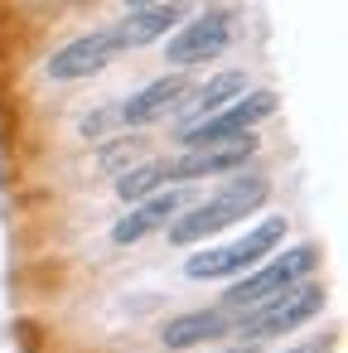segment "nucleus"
Listing matches in <instances>:
<instances>
[{"mask_svg": "<svg viewBox=\"0 0 348 353\" xmlns=\"http://www.w3.org/2000/svg\"><path fill=\"white\" fill-rule=\"evenodd\" d=\"M97 160H102V170H107V174H126L131 165H141V160H145V136H136V131H131V136L112 141Z\"/></svg>", "mask_w": 348, "mask_h": 353, "instance_id": "15", "label": "nucleus"}, {"mask_svg": "<svg viewBox=\"0 0 348 353\" xmlns=\"http://www.w3.org/2000/svg\"><path fill=\"white\" fill-rule=\"evenodd\" d=\"M314 261H319V252H314V247H295V252H285V256H276V261H266V266H252V271H247V276L223 295V310H227V314H247V310L266 305V300H271V295H280L285 285L309 281Z\"/></svg>", "mask_w": 348, "mask_h": 353, "instance_id": "4", "label": "nucleus"}, {"mask_svg": "<svg viewBox=\"0 0 348 353\" xmlns=\"http://www.w3.org/2000/svg\"><path fill=\"white\" fill-rule=\"evenodd\" d=\"M184 20H189L184 0H150V6H136V10H131L126 25H116V34H121L126 49H145V44H155V39H170Z\"/></svg>", "mask_w": 348, "mask_h": 353, "instance_id": "10", "label": "nucleus"}, {"mask_svg": "<svg viewBox=\"0 0 348 353\" xmlns=\"http://www.w3.org/2000/svg\"><path fill=\"white\" fill-rule=\"evenodd\" d=\"M223 353H256V343H237V348H223Z\"/></svg>", "mask_w": 348, "mask_h": 353, "instance_id": "17", "label": "nucleus"}, {"mask_svg": "<svg viewBox=\"0 0 348 353\" xmlns=\"http://www.w3.org/2000/svg\"><path fill=\"white\" fill-rule=\"evenodd\" d=\"M266 199H271V179H261V174H237V179H227L208 203L189 208L184 218L174 213V218L165 223V228H170V242H174V247H194V242H203V237H213V232H223V228L252 218Z\"/></svg>", "mask_w": 348, "mask_h": 353, "instance_id": "1", "label": "nucleus"}, {"mask_svg": "<svg viewBox=\"0 0 348 353\" xmlns=\"http://www.w3.org/2000/svg\"><path fill=\"white\" fill-rule=\"evenodd\" d=\"M184 208V194L179 189H160V194H150V199H141L116 228H112V242L116 247H131V242H141V237H150L155 228H165L174 213Z\"/></svg>", "mask_w": 348, "mask_h": 353, "instance_id": "11", "label": "nucleus"}, {"mask_svg": "<svg viewBox=\"0 0 348 353\" xmlns=\"http://www.w3.org/2000/svg\"><path fill=\"white\" fill-rule=\"evenodd\" d=\"M184 97H189V78L174 68V73H165V78L145 83L136 97H126V102L116 107V117H121V126H136V131H141V126H155V121L174 117Z\"/></svg>", "mask_w": 348, "mask_h": 353, "instance_id": "9", "label": "nucleus"}, {"mask_svg": "<svg viewBox=\"0 0 348 353\" xmlns=\"http://www.w3.org/2000/svg\"><path fill=\"white\" fill-rule=\"evenodd\" d=\"M256 131H242V136H227V141H208V145H189L174 165V179H218V174H237L247 170V160L256 155Z\"/></svg>", "mask_w": 348, "mask_h": 353, "instance_id": "7", "label": "nucleus"}, {"mask_svg": "<svg viewBox=\"0 0 348 353\" xmlns=\"http://www.w3.org/2000/svg\"><path fill=\"white\" fill-rule=\"evenodd\" d=\"M223 334H232L227 310H189V314H174L160 329V343L165 348H194V343H208V339H223Z\"/></svg>", "mask_w": 348, "mask_h": 353, "instance_id": "13", "label": "nucleus"}, {"mask_svg": "<svg viewBox=\"0 0 348 353\" xmlns=\"http://www.w3.org/2000/svg\"><path fill=\"white\" fill-rule=\"evenodd\" d=\"M324 300H329V295H324V285H319V281H295V285H285L280 295H271L266 305L247 310V314L237 319V334H242L247 343L295 334L300 324H309V319L324 310Z\"/></svg>", "mask_w": 348, "mask_h": 353, "instance_id": "2", "label": "nucleus"}, {"mask_svg": "<svg viewBox=\"0 0 348 353\" xmlns=\"http://www.w3.org/2000/svg\"><path fill=\"white\" fill-rule=\"evenodd\" d=\"M126 44H121V34H116V25H107V30H92V34H83V39H73V44H63L49 63H44V73L54 78V83H78V78H92V73H102L116 54H121Z\"/></svg>", "mask_w": 348, "mask_h": 353, "instance_id": "8", "label": "nucleus"}, {"mask_svg": "<svg viewBox=\"0 0 348 353\" xmlns=\"http://www.w3.org/2000/svg\"><path fill=\"white\" fill-rule=\"evenodd\" d=\"M112 121H121V117H116V107H102L97 117H83V136H92V141H97V136H102Z\"/></svg>", "mask_w": 348, "mask_h": 353, "instance_id": "16", "label": "nucleus"}, {"mask_svg": "<svg viewBox=\"0 0 348 353\" xmlns=\"http://www.w3.org/2000/svg\"><path fill=\"white\" fill-rule=\"evenodd\" d=\"M285 242V218H261L242 242H232V247H203L198 256H189L184 261V271L194 276V281H223V276H242V271H252V266H261L276 247Z\"/></svg>", "mask_w": 348, "mask_h": 353, "instance_id": "3", "label": "nucleus"}, {"mask_svg": "<svg viewBox=\"0 0 348 353\" xmlns=\"http://www.w3.org/2000/svg\"><path fill=\"white\" fill-rule=\"evenodd\" d=\"M227 44H232V15L213 10V15L184 20V25L170 34V54H165V59H170L179 73H189V68H198V63H213Z\"/></svg>", "mask_w": 348, "mask_h": 353, "instance_id": "6", "label": "nucleus"}, {"mask_svg": "<svg viewBox=\"0 0 348 353\" xmlns=\"http://www.w3.org/2000/svg\"><path fill=\"white\" fill-rule=\"evenodd\" d=\"M170 179H174V165H170V160H141V165H131L126 174H116V194H121L126 203H141V199L160 194Z\"/></svg>", "mask_w": 348, "mask_h": 353, "instance_id": "14", "label": "nucleus"}, {"mask_svg": "<svg viewBox=\"0 0 348 353\" xmlns=\"http://www.w3.org/2000/svg\"><path fill=\"white\" fill-rule=\"evenodd\" d=\"M247 92V73H213L198 92H189L184 102H179V131L184 126H194V121H203V117H213V112H223L227 102H237Z\"/></svg>", "mask_w": 348, "mask_h": 353, "instance_id": "12", "label": "nucleus"}, {"mask_svg": "<svg viewBox=\"0 0 348 353\" xmlns=\"http://www.w3.org/2000/svg\"><path fill=\"white\" fill-rule=\"evenodd\" d=\"M266 117H276V92H266V88H247L237 102H227L223 112H213V117H203V121H194V126H184L179 131V141H184V150L189 145H208V141H227V136H242V131H256Z\"/></svg>", "mask_w": 348, "mask_h": 353, "instance_id": "5", "label": "nucleus"}]
</instances>
